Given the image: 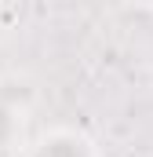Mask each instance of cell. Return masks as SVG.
<instances>
[{
    "instance_id": "4",
    "label": "cell",
    "mask_w": 153,
    "mask_h": 157,
    "mask_svg": "<svg viewBox=\"0 0 153 157\" xmlns=\"http://www.w3.org/2000/svg\"><path fill=\"white\" fill-rule=\"evenodd\" d=\"M124 4H131V7H139V11H153V0H124Z\"/></svg>"
},
{
    "instance_id": "2",
    "label": "cell",
    "mask_w": 153,
    "mask_h": 157,
    "mask_svg": "<svg viewBox=\"0 0 153 157\" xmlns=\"http://www.w3.org/2000/svg\"><path fill=\"white\" fill-rule=\"evenodd\" d=\"M26 143V106L0 91V154H11Z\"/></svg>"
},
{
    "instance_id": "3",
    "label": "cell",
    "mask_w": 153,
    "mask_h": 157,
    "mask_svg": "<svg viewBox=\"0 0 153 157\" xmlns=\"http://www.w3.org/2000/svg\"><path fill=\"white\" fill-rule=\"evenodd\" d=\"M18 26V4L15 0H0V40L11 37Z\"/></svg>"
},
{
    "instance_id": "1",
    "label": "cell",
    "mask_w": 153,
    "mask_h": 157,
    "mask_svg": "<svg viewBox=\"0 0 153 157\" xmlns=\"http://www.w3.org/2000/svg\"><path fill=\"white\" fill-rule=\"evenodd\" d=\"M18 157H106V154H102L99 139L88 135L84 128L55 124V128H44L33 139H26L18 146Z\"/></svg>"
}]
</instances>
